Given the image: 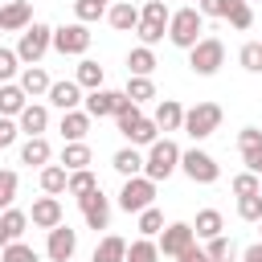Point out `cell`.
Instances as JSON below:
<instances>
[{
  "label": "cell",
  "instance_id": "obj_4",
  "mask_svg": "<svg viewBox=\"0 0 262 262\" xmlns=\"http://www.w3.org/2000/svg\"><path fill=\"white\" fill-rule=\"evenodd\" d=\"M221 66H225V45H221L217 37H201V41L188 49V70H192V74L209 78V74H217Z\"/></svg>",
  "mask_w": 262,
  "mask_h": 262
},
{
  "label": "cell",
  "instance_id": "obj_14",
  "mask_svg": "<svg viewBox=\"0 0 262 262\" xmlns=\"http://www.w3.org/2000/svg\"><path fill=\"white\" fill-rule=\"evenodd\" d=\"M29 25H33V4L29 0H8L0 8V29L4 33H25Z\"/></svg>",
  "mask_w": 262,
  "mask_h": 262
},
{
  "label": "cell",
  "instance_id": "obj_19",
  "mask_svg": "<svg viewBox=\"0 0 262 262\" xmlns=\"http://www.w3.org/2000/svg\"><path fill=\"white\" fill-rule=\"evenodd\" d=\"M16 123H20V131H25L29 139H33V135H45V127H49V106H45V102H29Z\"/></svg>",
  "mask_w": 262,
  "mask_h": 262
},
{
  "label": "cell",
  "instance_id": "obj_40",
  "mask_svg": "<svg viewBox=\"0 0 262 262\" xmlns=\"http://www.w3.org/2000/svg\"><path fill=\"white\" fill-rule=\"evenodd\" d=\"M139 20H147V25H160V29H168L172 12H168V4H164V0H147V4H143V12H139Z\"/></svg>",
  "mask_w": 262,
  "mask_h": 262
},
{
  "label": "cell",
  "instance_id": "obj_23",
  "mask_svg": "<svg viewBox=\"0 0 262 262\" xmlns=\"http://www.w3.org/2000/svg\"><path fill=\"white\" fill-rule=\"evenodd\" d=\"M111 168H115L123 180H131V176H143V156H139L135 147H119V151L111 156Z\"/></svg>",
  "mask_w": 262,
  "mask_h": 262
},
{
  "label": "cell",
  "instance_id": "obj_41",
  "mask_svg": "<svg viewBox=\"0 0 262 262\" xmlns=\"http://www.w3.org/2000/svg\"><path fill=\"white\" fill-rule=\"evenodd\" d=\"M156 233H164V213L151 205L139 213V237H156Z\"/></svg>",
  "mask_w": 262,
  "mask_h": 262
},
{
  "label": "cell",
  "instance_id": "obj_24",
  "mask_svg": "<svg viewBox=\"0 0 262 262\" xmlns=\"http://www.w3.org/2000/svg\"><path fill=\"white\" fill-rule=\"evenodd\" d=\"M49 86H53V82H49V74H45L41 66H25V70H20V90H25L29 98L49 94Z\"/></svg>",
  "mask_w": 262,
  "mask_h": 262
},
{
  "label": "cell",
  "instance_id": "obj_33",
  "mask_svg": "<svg viewBox=\"0 0 262 262\" xmlns=\"http://www.w3.org/2000/svg\"><path fill=\"white\" fill-rule=\"evenodd\" d=\"M127 262H160V246L151 237H135L127 246Z\"/></svg>",
  "mask_w": 262,
  "mask_h": 262
},
{
  "label": "cell",
  "instance_id": "obj_20",
  "mask_svg": "<svg viewBox=\"0 0 262 262\" xmlns=\"http://www.w3.org/2000/svg\"><path fill=\"white\" fill-rule=\"evenodd\" d=\"M25 106H29V94L20 90V82H4L0 86V115L4 119H20Z\"/></svg>",
  "mask_w": 262,
  "mask_h": 262
},
{
  "label": "cell",
  "instance_id": "obj_9",
  "mask_svg": "<svg viewBox=\"0 0 262 262\" xmlns=\"http://www.w3.org/2000/svg\"><path fill=\"white\" fill-rule=\"evenodd\" d=\"M156 246H160V258H180L188 246H196V233H192L188 221H172V225H164Z\"/></svg>",
  "mask_w": 262,
  "mask_h": 262
},
{
  "label": "cell",
  "instance_id": "obj_51",
  "mask_svg": "<svg viewBox=\"0 0 262 262\" xmlns=\"http://www.w3.org/2000/svg\"><path fill=\"white\" fill-rule=\"evenodd\" d=\"M8 246V233H4V221H0V250Z\"/></svg>",
  "mask_w": 262,
  "mask_h": 262
},
{
  "label": "cell",
  "instance_id": "obj_26",
  "mask_svg": "<svg viewBox=\"0 0 262 262\" xmlns=\"http://www.w3.org/2000/svg\"><path fill=\"white\" fill-rule=\"evenodd\" d=\"M221 229H225V217H221L217 209H201L196 221H192V233L205 237V242H209V237H221Z\"/></svg>",
  "mask_w": 262,
  "mask_h": 262
},
{
  "label": "cell",
  "instance_id": "obj_38",
  "mask_svg": "<svg viewBox=\"0 0 262 262\" xmlns=\"http://www.w3.org/2000/svg\"><path fill=\"white\" fill-rule=\"evenodd\" d=\"M205 254H209L213 262H233L237 246H233V242H229V237L221 233V237H209V242H205Z\"/></svg>",
  "mask_w": 262,
  "mask_h": 262
},
{
  "label": "cell",
  "instance_id": "obj_10",
  "mask_svg": "<svg viewBox=\"0 0 262 262\" xmlns=\"http://www.w3.org/2000/svg\"><path fill=\"white\" fill-rule=\"evenodd\" d=\"M127 106H131V98H127L123 90H90V94H86V115H90V119H106V115L115 119V115L127 111Z\"/></svg>",
  "mask_w": 262,
  "mask_h": 262
},
{
  "label": "cell",
  "instance_id": "obj_28",
  "mask_svg": "<svg viewBox=\"0 0 262 262\" xmlns=\"http://www.w3.org/2000/svg\"><path fill=\"white\" fill-rule=\"evenodd\" d=\"M90 143H66L61 147V168L66 172H82V168H90Z\"/></svg>",
  "mask_w": 262,
  "mask_h": 262
},
{
  "label": "cell",
  "instance_id": "obj_37",
  "mask_svg": "<svg viewBox=\"0 0 262 262\" xmlns=\"http://www.w3.org/2000/svg\"><path fill=\"white\" fill-rule=\"evenodd\" d=\"M225 20H229V25L237 29V33H246V29L254 25V8H250V0H233V4H229V16H225Z\"/></svg>",
  "mask_w": 262,
  "mask_h": 262
},
{
  "label": "cell",
  "instance_id": "obj_18",
  "mask_svg": "<svg viewBox=\"0 0 262 262\" xmlns=\"http://www.w3.org/2000/svg\"><path fill=\"white\" fill-rule=\"evenodd\" d=\"M151 119H156L160 131H184V106L176 98H160V106H156Z\"/></svg>",
  "mask_w": 262,
  "mask_h": 262
},
{
  "label": "cell",
  "instance_id": "obj_16",
  "mask_svg": "<svg viewBox=\"0 0 262 262\" xmlns=\"http://www.w3.org/2000/svg\"><path fill=\"white\" fill-rule=\"evenodd\" d=\"M45 98H49V102H53V106H57L61 115H66V111H78V102H86V98H82V86H78V82H53Z\"/></svg>",
  "mask_w": 262,
  "mask_h": 262
},
{
  "label": "cell",
  "instance_id": "obj_53",
  "mask_svg": "<svg viewBox=\"0 0 262 262\" xmlns=\"http://www.w3.org/2000/svg\"><path fill=\"white\" fill-rule=\"evenodd\" d=\"M258 180H262V176H258Z\"/></svg>",
  "mask_w": 262,
  "mask_h": 262
},
{
  "label": "cell",
  "instance_id": "obj_25",
  "mask_svg": "<svg viewBox=\"0 0 262 262\" xmlns=\"http://www.w3.org/2000/svg\"><path fill=\"white\" fill-rule=\"evenodd\" d=\"M151 70H156V53H151L147 45H135V49L127 53V74H131V78H151Z\"/></svg>",
  "mask_w": 262,
  "mask_h": 262
},
{
  "label": "cell",
  "instance_id": "obj_50",
  "mask_svg": "<svg viewBox=\"0 0 262 262\" xmlns=\"http://www.w3.org/2000/svg\"><path fill=\"white\" fill-rule=\"evenodd\" d=\"M242 262H262V242L246 246V250H242Z\"/></svg>",
  "mask_w": 262,
  "mask_h": 262
},
{
  "label": "cell",
  "instance_id": "obj_13",
  "mask_svg": "<svg viewBox=\"0 0 262 262\" xmlns=\"http://www.w3.org/2000/svg\"><path fill=\"white\" fill-rule=\"evenodd\" d=\"M237 151H242L246 172L262 176V131H258V127H242V131H237Z\"/></svg>",
  "mask_w": 262,
  "mask_h": 262
},
{
  "label": "cell",
  "instance_id": "obj_1",
  "mask_svg": "<svg viewBox=\"0 0 262 262\" xmlns=\"http://www.w3.org/2000/svg\"><path fill=\"white\" fill-rule=\"evenodd\" d=\"M176 168H180V147H176V139H168V135L156 139V143L147 147V156H143V176L160 184V180H168Z\"/></svg>",
  "mask_w": 262,
  "mask_h": 262
},
{
  "label": "cell",
  "instance_id": "obj_43",
  "mask_svg": "<svg viewBox=\"0 0 262 262\" xmlns=\"http://www.w3.org/2000/svg\"><path fill=\"white\" fill-rule=\"evenodd\" d=\"M16 184H20L16 172H12V168H0V213L12 209V201H16Z\"/></svg>",
  "mask_w": 262,
  "mask_h": 262
},
{
  "label": "cell",
  "instance_id": "obj_49",
  "mask_svg": "<svg viewBox=\"0 0 262 262\" xmlns=\"http://www.w3.org/2000/svg\"><path fill=\"white\" fill-rule=\"evenodd\" d=\"M176 262H213V258H209V254H205L201 246H188V250H184V254H180Z\"/></svg>",
  "mask_w": 262,
  "mask_h": 262
},
{
  "label": "cell",
  "instance_id": "obj_48",
  "mask_svg": "<svg viewBox=\"0 0 262 262\" xmlns=\"http://www.w3.org/2000/svg\"><path fill=\"white\" fill-rule=\"evenodd\" d=\"M16 135H20V123L0 115V147H12V143H16Z\"/></svg>",
  "mask_w": 262,
  "mask_h": 262
},
{
  "label": "cell",
  "instance_id": "obj_45",
  "mask_svg": "<svg viewBox=\"0 0 262 262\" xmlns=\"http://www.w3.org/2000/svg\"><path fill=\"white\" fill-rule=\"evenodd\" d=\"M233 192H237V196H254V192H262V180H258L254 172H237V176H233Z\"/></svg>",
  "mask_w": 262,
  "mask_h": 262
},
{
  "label": "cell",
  "instance_id": "obj_2",
  "mask_svg": "<svg viewBox=\"0 0 262 262\" xmlns=\"http://www.w3.org/2000/svg\"><path fill=\"white\" fill-rule=\"evenodd\" d=\"M201 33H205V16H201V8H176L172 12V20H168V41L176 45V49H192L196 41H201Z\"/></svg>",
  "mask_w": 262,
  "mask_h": 262
},
{
  "label": "cell",
  "instance_id": "obj_22",
  "mask_svg": "<svg viewBox=\"0 0 262 262\" xmlns=\"http://www.w3.org/2000/svg\"><path fill=\"white\" fill-rule=\"evenodd\" d=\"M49 156H53V147H49L45 135H33V139L20 143V164H29V168H45Z\"/></svg>",
  "mask_w": 262,
  "mask_h": 262
},
{
  "label": "cell",
  "instance_id": "obj_5",
  "mask_svg": "<svg viewBox=\"0 0 262 262\" xmlns=\"http://www.w3.org/2000/svg\"><path fill=\"white\" fill-rule=\"evenodd\" d=\"M156 205V180H147V176H131V180H123V188H119V209L123 213H143V209H151Z\"/></svg>",
  "mask_w": 262,
  "mask_h": 262
},
{
  "label": "cell",
  "instance_id": "obj_31",
  "mask_svg": "<svg viewBox=\"0 0 262 262\" xmlns=\"http://www.w3.org/2000/svg\"><path fill=\"white\" fill-rule=\"evenodd\" d=\"M160 139V127H156V119H139L131 131H127V143L131 147H151Z\"/></svg>",
  "mask_w": 262,
  "mask_h": 262
},
{
  "label": "cell",
  "instance_id": "obj_52",
  "mask_svg": "<svg viewBox=\"0 0 262 262\" xmlns=\"http://www.w3.org/2000/svg\"><path fill=\"white\" fill-rule=\"evenodd\" d=\"M258 229H262V221H258Z\"/></svg>",
  "mask_w": 262,
  "mask_h": 262
},
{
  "label": "cell",
  "instance_id": "obj_6",
  "mask_svg": "<svg viewBox=\"0 0 262 262\" xmlns=\"http://www.w3.org/2000/svg\"><path fill=\"white\" fill-rule=\"evenodd\" d=\"M217 127H221V106L217 102H196L192 111H184V135H192L196 143L209 139Z\"/></svg>",
  "mask_w": 262,
  "mask_h": 262
},
{
  "label": "cell",
  "instance_id": "obj_7",
  "mask_svg": "<svg viewBox=\"0 0 262 262\" xmlns=\"http://www.w3.org/2000/svg\"><path fill=\"white\" fill-rule=\"evenodd\" d=\"M180 172H184L192 184H213V180L221 176L217 160H213L209 151H201V147H188V151H180Z\"/></svg>",
  "mask_w": 262,
  "mask_h": 262
},
{
  "label": "cell",
  "instance_id": "obj_36",
  "mask_svg": "<svg viewBox=\"0 0 262 262\" xmlns=\"http://www.w3.org/2000/svg\"><path fill=\"white\" fill-rule=\"evenodd\" d=\"M94 188H98V180H94V172H90V168L70 172V184H66V192H70V196H86V192H94Z\"/></svg>",
  "mask_w": 262,
  "mask_h": 262
},
{
  "label": "cell",
  "instance_id": "obj_3",
  "mask_svg": "<svg viewBox=\"0 0 262 262\" xmlns=\"http://www.w3.org/2000/svg\"><path fill=\"white\" fill-rule=\"evenodd\" d=\"M49 49H53V29L41 25V20H33V25L20 33V41H16V57H20L25 66H37Z\"/></svg>",
  "mask_w": 262,
  "mask_h": 262
},
{
  "label": "cell",
  "instance_id": "obj_12",
  "mask_svg": "<svg viewBox=\"0 0 262 262\" xmlns=\"http://www.w3.org/2000/svg\"><path fill=\"white\" fill-rule=\"evenodd\" d=\"M78 209H82V217H86L90 229H106V225H111V201L102 196V188L78 196Z\"/></svg>",
  "mask_w": 262,
  "mask_h": 262
},
{
  "label": "cell",
  "instance_id": "obj_17",
  "mask_svg": "<svg viewBox=\"0 0 262 262\" xmlns=\"http://www.w3.org/2000/svg\"><path fill=\"white\" fill-rule=\"evenodd\" d=\"M57 131H61L66 143H86V135H90V115H86V111H66Z\"/></svg>",
  "mask_w": 262,
  "mask_h": 262
},
{
  "label": "cell",
  "instance_id": "obj_27",
  "mask_svg": "<svg viewBox=\"0 0 262 262\" xmlns=\"http://www.w3.org/2000/svg\"><path fill=\"white\" fill-rule=\"evenodd\" d=\"M90 262H127V242L115 237V233H106V237L94 246V258H90Z\"/></svg>",
  "mask_w": 262,
  "mask_h": 262
},
{
  "label": "cell",
  "instance_id": "obj_35",
  "mask_svg": "<svg viewBox=\"0 0 262 262\" xmlns=\"http://www.w3.org/2000/svg\"><path fill=\"white\" fill-rule=\"evenodd\" d=\"M106 8H111V0H74V16H78L82 25H90V20L106 16Z\"/></svg>",
  "mask_w": 262,
  "mask_h": 262
},
{
  "label": "cell",
  "instance_id": "obj_42",
  "mask_svg": "<svg viewBox=\"0 0 262 262\" xmlns=\"http://www.w3.org/2000/svg\"><path fill=\"white\" fill-rule=\"evenodd\" d=\"M0 262H41V258H37L33 246H25V242H8V246L0 250Z\"/></svg>",
  "mask_w": 262,
  "mask_h": 262
},
{
  "label": "cell",
  "instance_id": "obj_46",
  "mask_svg": "<svg viewBox=\"0 0 262 262\" xmlns=\"http://www.w3.org/2000/svg\"><path fill=\"white\" fill-rule=\"evenodd\" d=\"M16 70H20L16 49H0V86H4V82H12V78H16Z\"/></svg>",
  "mask_w": 262,
  "mask_h": 262
},
{
  "label": "cell",
  "instance_id": "obj_44",
  "mask_svg": "<svg viewBox=\"0 0 262 262\" xmlns=\"http://www.w3.org/2000/svg\"><path fill=\"white\" fill-rule=\"evenodd\" d=\"M237 217L242 221H262V192H254V196H237Z\"/></svg>",
  "mask_w": 262,
  "mask_h": 262
},
{
  "label": "cell",
  "instance_id": "obj_15",
  "mask_svg": "<svg viewBox=\"0 0 262 262\" xmlns=\"http://www.w3.org/2000/svg\"><path fill=\"white\" fill-rule=\"evenodd\" d=\"M29 221H33L37 229H57V225L66 221V213H61V201H57V196H41V201H33V213H29Z\"/></svg>",
  "mask_w": 262,
  "mask_h": 262
},
{
  "label": "cell",
  "instance_id": "obj_8",
  "mask_svg": "<svg viewBox=\"0 0 262 262\" xmlns=\"http://www.w3.org/2000/svg\"><path fill=\"white\" fill-rule=\"evenodd\" d=\"M53 49H57L61 57H82V53L90 49V29H86L82 20L53 29Z\"/></svg>",
  "mask_w": 262,
  "mask_h": 262
},
{
  "label": "cell",
  "instance_id": "obj_39",
  "mask_svg": "<svg viewBox=\"0 0 262 262\" xmlns=\"http://www.w3.org/2000/svg\"><path fill=\"white\" fill-rule=\"evenodd\" d=\"M237 61H242V70L262 74V41H246V45L237 49Z\"/></svg>",
  "mask_w": 262,
  "mask_h": 262
},
{
  "label": "cell",
  "instance_id": "obj_21",
  "mask_svg": "<svg viewBox=\"0 0 262 262\" xmlns=\"http://www.w3.org/2000/svg\"><path fill=\"white\" fill-rule=\"evenodd\" d=\"M106 20H111V29L131 33V29H139V8H135L131 0H119V4H111V8H106Z\"/></svg>",
  "mask_w": 262,
  "mask_h": 262
},
{
  "label": "cell",
  "instance_id": "obj_29",
  "mask_svg": "<svg viewBox=\"0 0 262 262\" xmlns=\"http://www.w3.org/2000/svg\"><path fill=\"white\" fill-rule=\"evenodd\" d=\"M66 184H70V172H66L61 164H45V168H41V188H45V196L66 192Z\"/></svg>",
  "mask_w": 262,
  "mask_h": 262
},
{
  "label": "cell",
  "instance_id": "obj_47",
  "mask_svg": "<svg viewBox=\"0 0 262 262\" xmlns=\"http://www.w3.org/2000/svg\"><path fill=\"white\" fill-rule=\"evenodd\" d=\"M229 4L233 0H196L201 16H229Z\"/></svg>",
  "mask_w": 262,
  "mask_h": 262
},
{
  "label": "cell",
  "instance_id": "obj_11",
  "mask_svg": "<svg viewBox=\"0 0 262 262\" xmlns=\"http://www.w3.org/2000/svg\"><path fill=\"white\" fill-rule=\"evenodd\" d=\"M74 250H78V229H70L66 221L57 229H49V242H45L49 262H74Z\"/></svg>",
  "mask_w": 262,
  "mask_h": 262
},
{
  "label": "cell",
  "instance_id": "obj_30",
  "mask_svg": "<svg viewBox=\"0 0 262 262\" xmlns=\"http://www.w3.org/2000/svg\"><path fill=\"white\" fill-rule=\"evenodd\" d=\"M74 82H78L82 90H102V66H98V61H90V57H82V61H78Z\"/></svg>",
  "mask_w": 262,
  "mask_h": 262
},
{
  "label": "cell",
  "instance_id": "obj_32",
  "mask_svg": "<svg viewBox=\"0 0 262 262\" xmlns=\"http://www.w3.org/2000/svg\"><path fill=\"white\" fill-rule=\"evenodd\" d=\"M0 221H4L8 242H20V237H25V229H29V213H20V209H4V213H0Z\"/></svg>",
  "mask_w": 262,
  "mask_h": 262
},
{
  "label": "cell",
  "instance_id": "obj_34",
  "mask_svg": "<svg viewBox=\"0 0 262 262\" xmlns=\"http://www.w3.org/2000/svg\"><path fill=\"white\" fill-rule=\"evenodd\" d=\"M123 94H127L135 106H143L147 98H156V86H151V78H131V74H127V90H123Z\"/></svg>",
  "mask_w": 262,
  "mask_h": 262
}]
</instances>
